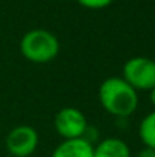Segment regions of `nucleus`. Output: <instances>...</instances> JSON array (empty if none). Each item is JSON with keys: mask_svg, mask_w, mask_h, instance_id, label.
Instances as JSON below:
<instances>
[{"mask_svg": "<svg viewBox=\"0 0 155 157\" xmlns=\"http://www.w3.org/2000/svg\"><path fill=\"white\" fill-rule=\"evenodd\" d=\"M98 96L103 110L117 119L129 117L138 107V92L120 76H111L102 81Z\"/></svg>", "mask_w": 155, "mask_h": 157, "instance_id": "f257e3e1", "label": "nucleus"}, {"mask_svg": "<svg viewBox=\"0 0 155 157\" xmlns=\"http://www.w3.org/2000/svg\"><path fill=\"white\" fill-rule=\"evenodd\" d=\"M53 125L56 133L65 140V139H78L84 137L88 122L85 114L76 108V107H64L61 108L53 119Z\"/></svg>", "mask_w": 155, "mask_h": 157, "instance_id": "20e7f679", "label": "nucleus"}, {"mask_svg": "<svg viewBox=\"0 0 155 157\" xmlns=\"http://www.w3.org/2000/svg\"><path fill=\"white\" fill-rule=\"evenodd\" d=\"M93 157H131V150L125 140L106 137L94 145Z\"/></svg>", "mask_w": 155, "mask_h": 157, "instance_id": "0eeeda50", "label": "nucleus"}, {"mask_svg": "<svg viewBox=\"0 0 155 157\" xmlns=\"http://www.w3.org/2000/svg\"><path fill=\"white\" fill-rule=\"evenodd\" d=\"M149 99H151V104L155 107V87L149 90Z\"/></svg>", "mask_w": 155, "mask_h": 157, "instance_id": "9b49d317", "label": "nucleus"}, {"mask_svg": "<svg viewBox=\"0 0 155 157\" xmlns=\"http://www.w3.org/2000/svg\"><path fill=\"white\" fill-rule=\"evenodd\" d=\"M122 78L137 92H149L155 87V59L132 56L122 69Z\"/></svg>", "mask_w": 155, "mask_h": 157, "instance_id": "7ed1b4c3", "label": "nucleus"}, {"mask_svg": "<svg viewBox=\"0 0 155 157\" xmlns=\"http://www.w3.org/2000/svg\"><path fill=\"white\" fill-rule=\"evenodd\" d=\"M138 136L145 147L155 150V110L142 119L138 125Z\"/></svg>", "mask_w": 155, "mask_h": 157, "instance_id": "6e6552de", "label": "nucleus"}, {"mask_svg": "<svg viewBox=\"0 0 155 157\" xmlns=\"http://www.w3.org/2000/svg\"><path fill=\"white\" fill-rule=\"evenodd\" d=\"M94 145L84 137L65 139L55 147L50 157H93Z\"/></svg>", "mask_w": 155, "mask_h": 157, "instance_id": "423d86ee", "label": "nucleus"}, {"mask_svg": "<svg viewBox=\"0 0 155 157\" xmlns=\"http://www.w3.org/2000/svg\"><path fill=\"white\" fill-rule=\"evenodd\" d=\"M135 157H155V150L154 148H148L145 147L142 151H138V154Z\"/></svg>", "mask_w": 155, "mask_h": 157, "instance_id": "9d476101", "label": "nucleus"}, {"mask_svg": "<svg viewBox=\"0 0 155 157\" xmlns=\"http://www.w3.org/2000/svg\"><path fill=\"white\" fill-rule=\"evenodd\" d=\"M38 131L31 125L14 127L5 140L6 151L12 157H29L32 156L38 147Z\"/></svg>", "mask_w": 155, "mask_h": 157, "instance_id": "39448f33", "label": "nucleus"}, {"mask_svg": "<svg viewBox=\"0 0 155 157\" xmlns=\"http://www.w3.org/2000/svg\"><path fill=\"white\" fill-rule=\"evenodd\" d=\"M76 2L87 9H103L108 8L114 0H76Z\"/></svg>", "mask_w": 155, "mask_h": 157, "instance_id": "1a4fd4ad", "label": "nucleus"}, {"mask_svg": "<svg viewBox=\"0 0 155 157\" xmlns=\"http://www.w3.org/2000/svg\"><path fill=\"white\" fill-rule=\"evenodd\" d=\"M21 55L35 64H46L59 53V40L47 29H32L20 40Z\"/></svg>", "mask_w": 155, "mask_h": 157, "instance_id": "f03ea898", "label": "nucleus"}]
</instances>
